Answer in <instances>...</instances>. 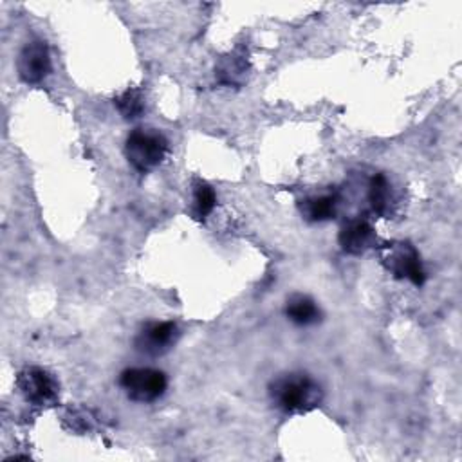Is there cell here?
<instances>
[{
	"label": "cell",
	"mask_w": 462,
	"mask_h": 462,
	"mask_svg": "<svg viewBox=\"0 0 462 462\" xmlns=\"http://www.w3.org/2000/svg\"><path fill=\"white\" fill-rule=\"evenodd\" d=\"M269 399L283 413H305L323 401L319 383L305 372H287L269 383Z\"/></svg>",
	"instance_id": "6da1fadb"
},
{
	"label": "cell",
	"mask_w": 462,
	"mask_h": 462,
	"mask_svg": "<svg viewBox=\"0 0 462 462\" xmlns=\"http://www.w3.org/2000/svg\"><path fill=\"white\" fill-rule=\"evenodd\" d=\"M168 152L170 143L166 135L153 128H135L125 141V157L139 173L155 170L166 159Z\"/></svg>",
	"instance_id": "7a4b0ae2"
},
{
	"label": "cell",
	"mask_w": 462,
	"mask_h": 462,
	"mask_svg": "<svg viewBox=\"0 0 462 462\" xmlns=\"http://www.w3.org/2000/svg\"><path fill=\"white\" fill-rule=\"evenodd\" d=\"M119 386L130 401L153 402L161 399L168 388V377L157 368H126L119 374Z\"/></svg>",
	"instance_id": "3957f363"
},
{
	"label": "cell",
	"mask_w": 462,
	"mask_h": 462,
	"mask_svg": "<svg viewBox=\"0 0 462 462\" xmlns=\"http://www.w3.org/2000/svg\"><path fill=\"white\" fill-rule=\"evenodd\" d=\"M381 263L392 276L399 280L406 278L417 287H420L426 280L419 251L410 242L384 244L381 249Z\"/></svg>",
	"instance_id": "277c9868"
},
{
	"label": "cell",
	"mask_w": 462,
	"mask_h": 462,
	"mask_svg": "<svg viewBox=\"0 0 462 462\" xmlns=\"http://www.w3.org/2000/svg\"><path fill=\"white\" fill-rule=\"evenodd\" d=\"M16 388L23 399L34 406H51L60 393V384L54 375L40 366H25L18 372Z\"/></svg>",
	"instance_id": "5b68a950"
},
{
	"label": "cell",
	"mask_w": 462,
	"mask_h": 462,
	"mask_svg": "<svg viewBox=\"0 0 462 462\" xmlns=\"http://www.w3.org/2000/svg\"><path fill=\"white\" fill-rule=\"evenodd\" d=\"M179 336V327L173 321H148L137 330L134 337V346L144 356L157 357L171 350Z\"/></svg>",
	"instance_id": "8992f818"
},
{
	"label": "cell",
	"mask_w": 462,
	"mask_h": 462,
	"mask_svg": "<svg viewBox=\"0 0 462 462\" xmlns=\"http://www.w3.org/2000/svg\"><path fill=\"white\" fill-rule=\"evenodd\" d=\"M51 54L43 40H31L20 49L16 58V70L22 81L38 85L51 74Z\"/></svg>",
	"instance_id": "52a82bcc"
},
{
	"label": "cell",
	"mask_w": 462,
	"mask_h": 462,
	"mask_svg": "<svg viewBox=\"0 0 462 462\" xmlns=\"http://www.w3.org/2000/svg\"><path fill=\"white\" fill-rule=\"evenodd\" d=\"M375 240L377 236H375L374 226L363 217L346 220L337 233L339 247L346 254H354V256H359L365 251L372 249L375 245Z\"/></svg>",
	"instance_id": "ba28073f"
},
{
	"label": "cell",
	"mask_w": 462,
	"mask_h": 462,
	"mask_svg": "<svg viewBox=\"0 0 462 462\" xmlns=\"http://www.w3.org/2000/svg\"><path fill=\"white\" fill-rule=\"evenodd\" d=\"M366 199L372 211L383 218H390L399 208V193L384 173H375L370 179Z\"/></svg>",
	"instance_id": "9c48e42d"
},
{
	"label": "cell",
	"mask_w": 462,
	"mask_h": 462,
	"mask_svg": "<svg viewBox=\"0 0 462 462\" xmlns=\"http://www.w3.org/2000/svg\"><path fill=\"white\" fill-rule=\"evenodd\" d=\"M339 193H321L298 202V209L307 222H325L336 217L339 208Z\"/></svg>",
	"instance_id": "30bf717a"
},
{
	"label": "cell",
	"mask_w": 462,
	"mask_h": 462,
	"mask_svg": "<svg viewBox=\"0 0 462 462\" xmlns=\"http://www.w3.org/2000/svg\"><path fill=\"white\" fill-rule=\"evenodd\" d=\"M285 316L298 327H309L321 319V310L310 296L298 292L287 298Z\"/></svg>",
	"instance_id": "8fae6325"
},
{
	"label": "cell",
	"mask_w": 462,
	"mask_h": 462,
	"mask_svg": "<svg viewBox=\"0 0 462 462\" xmlns=\"http://www.w3.org/2000/svg\"><path fill=\"white\" fill-rule=\"evenodd\" d=\"M217 206V195L215 189L206 182L197 179L193 182V189H191V215L197 220H204Z\"/></svg>",
	"instance_id": "7c38bea8"
},
{
	"label": "cell",
	"mask_w": 462,
	"mask_h": 462,
	"mask_svg": "<svg viewBox=\"0 0 462 462\" xmlns=\"http://www.w3.org/2000/svg\"><path fill=\"white\" fill-rule=\"evenodd\" d=\"M245 70H247L245 56L238 52H231L220 60V63L215 69V74L218 81L226 85H238L244 79Z\"/></svg>",
	"instance_id": "4fadbf2b"
},
{
	"label": "cell",
	"mask_w": 462,
	"mask_h": 462,
	"mask_svg": "<svg viewBox=\"0 0 462 462\" xmlns=\"http://www.w3.org/2000/svg\"><path fill=\"white\" fill-rule=\"evenodd\" d=\"M114 105L117 108V112L125 117V119H137L143 116L146 101H144V94L139 88H126L125 92H121L116 99Z\"/></svg>",
	"instance_id": "5bb4252c"
}]
</instances>
